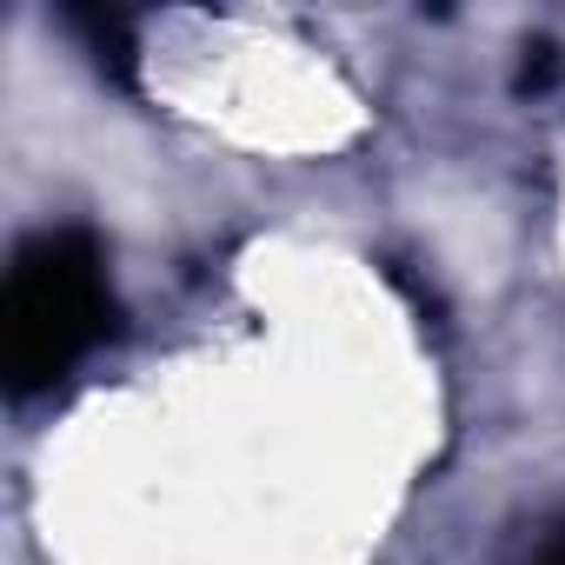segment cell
<instances>
[{
    "label": "cell",
    "mask_w": 565,
    "mask_h": 565,
    "mask_svg": "<svg viewBox=\"0 0 565 565\" xmlns=\"http://www.w3.org/2000/svg\"><path fill=\"white\" fill-rule=\"evenodd\" d=\"M120 307L107 287V253L81 226L34 233L14 266H8V294H0V373L8 393L28 399L74 373L107 333Z\"/></svg>",
    "instance_id": "cell-1"
},
{
    "label": "cell",
    "mask_w": 565,
    "mask_h": 565,
    "mask_svg": "<svg viewBox=\"0 0 565 565\" xmlns=\"http://www.w3.org/2000/svg\"><path fill=\"white\" fill-rule=\"evenodd\" d=\"M67 28H74V34H87L94 61H100L114 81H127V74H134V41H127V21H120V14H81V8H74V14H67Z\"/></svg>",
    "instance_id": "cell-2"
},
{
    "label": "cell",
    "mask_w": 565,
    "mask_h": 565,
    "mask_svg": "<svg viewBox=\"0 0 565 565\" xmlns=\"http://www.w3.org/2000/svg\"><path fill=\"white\" fill-rule=\"evenodd\" d=\"M552 74H558V47H552V41H532V47H525V74H519V94H539Z\"/></svg>",
    "instance_id": "cell-3"
},
{
    "label": "cell",
    "mask_w": 565,
    "mask_h": 565,
    "mask_svg": "<svg viewBox=\"0 0 565 565\" xmlns=\"http://www.w3.org/2000/svg\"><path fill=\"white\" fill-rule=\"evenodd\" d=\"M525 565H565V525H558V532H545V539L532 545V558H525Z\"/></svg>",
    "instance_id": "cell-4"
}]
</instances>
